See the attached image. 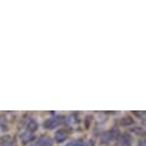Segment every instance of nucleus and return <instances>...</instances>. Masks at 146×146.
I'll use <instances>...</instances> for the list:
<instances>
[{
    "mask_svg": "<svg viewBox=\"0 0 146 146\" xmlns=\"http://www.w3.org/2000/svg\"><path fill=\"white\" fill-rule=\"evenodd\" d=\"M133 123H135V121H133V119L131 116H124V117H122L120 120V124L122 127H128V125H131Z\"/></svg>",
    "mask_w": 146,
    "mask_h": 146,
    "instance_id": "0eeeda50",
    "label": "nucleus"
},
{
    "mask_svg": "<svg viewBox=\"0 0 146 146\" xmlns=\"http://www.w3.org/2000/svg\"><path fill=\"white\" fill-rule=\"evenodd\" d=\"M14 141L11 135H4L0 137V146H13Z\"/></svg>",
    "mask_w": 146,
    "mask_h": 146,
    "instance_id": "7ed1b4c3",
    "label": "nucleus"
},
{
    "mask_svg": "<svg viewBox=\"0 0 146 146\" xmlns=\"http://www.w3.org/2000/svg\"><path fill=\"white\" fill-rule=\"evenodd\" d=\"M138 146H145V139H140L138 141Z\"/></svg>",
    "mask_w": 146,
    "mask_h": 146,
    "instance_id": "9b49d317",
    "label": "nucleus"
},
{
    "mask_svg": "<svg viewBox=\"0 0 146 146\" xmlns=\"http://www.w3.org/2000/svg\"><path fill=\"white\" fill-rule=\"evenodd\" d=\"M67 137H68V132H67L66 130H63V129L58 130L56 133H55V140H56V143H62V141H64V140L67 139Z\"/></svg>",
    "mask_w": 146,
    "mask_h": 146,
    "instance_id": "20e7f679",
    "label": "nucleus"
},
{
    "mask_svg": "<svg viewBox=\"0 0 146 146\" xmlns=\"http://www.w3.org/2000/svg\"><path fill=\"white\" fill-rule=\"evenodd\" d=\"M27 129L30 132H35L36 130L38 129V123L36 122L35 120H29V122L27 123Z\"/></svg>",
    "mask_w": 146,
    "mask_h": 146,
    "instance_id": "6e6552de",
    "label": "nucleus"
},
{
    "mask_svg": "<svg viewBox=\"0 0 146 146\" xmlns=\"http://www.w3.org/2000/svg\"><path fill=\"white\" fill-rule=\"evenodd\" d=\"M117 136H119V131H117L116 129L109 130V131H107L106 133L102 135V137H101V141H104V143H109V141H112V140L116 139Z\"/></svg>",
    "mask_w": 146,
    "mask_h": 146,
    "instance_id": "f03ea898",
    "label": "nucleus"
},
{
    "mask_svg": "<svg viewBox=\"0 0 146 146\" xmlns=\"http://www.w3.org/2000/svg\"><path fill=\"white\" fill-rule=\"evenodd\" d=\"M120 143H121L122 146H131V137L128 133H124V135L121 136Z\"/></svg>",
    "mask_w": 146,
    "mask_h": 146,
    "instance_id": "423d86ee",
    "label": "nucleus"
},
{
    "mask_svg": "<svg viewBox=\"0 0 146 146\" xmlns=\"http://www.w3.org/2000/svg\"><path fill=\"white\" fill-rule=\"evenodd\" d=\"M21 141L23 143V144H28L29 141H31L33 138H35V136L33 135H30L29 132H24V133H22L21 135Z\"/></svg>",
    "mask_w": 146,
    "mask_h": 146,
    "instance_id": "1a4fd4ad",
    "label": "nucleus"
},
{
    "mask_svg": "<svg viewBox=\"0 0 146 146\" xmlns=\"http://www.w3.org/2000/svg\"><path fill=\"white\" fill-rule=\"evenodd\" d=\"M80 144H81V141H72V143H69L66 146H81Z\"/></svg>",
    "mask_w": 146,
    "mask_h": 146,
    "instance_id": "9d476101",
    "label": "nucleus"
},
{
    "mask_svg": "<svg viewBox=\"0 0 146 146\" xmlns=\"http://www.w3.org/2000/svg\"><path fill=\"white\" fill-rule=\"evenodd\" d=\"M63 121H64L63 116H54V117L48 119V120L44 123V125H45V128H46V129L52 130V129H54V128L59 127Z\"/></svg>",
    "mask_w": 146,
    "mask_h": 146,
    "instance_id": "f257e3e1",
    "label": "nucleus"
},
{
    "mask_svg": "<svg viewBox=\"0 0 146 146\" xmlns=\"http://www.w3.org/2000/svg\"><path fill=\"white\" fill-rule=\"evenodd\" d=\"M52 145H53V141L47 136H42L37 143V146H52Z\"/></svg>",
    "mask_w": 146,
    "mask_h": 146,
    "instance_id": "39448f33",
    "label": "nucleus"
}]
</instances>
